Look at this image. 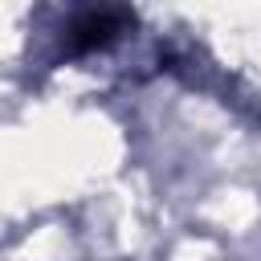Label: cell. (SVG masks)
I'll return each instance as SVG.
<instances>
[{
  "mask_svg": "<svg viewBox=\"0 0 261 261\" xmlns=\"http://www.w3.org/2000/svg\"><path fill=\"white\" fill-rule=\"evenodd\" d=\"M135 24V16L126 8H90V12H77L69 24H65V49L69 53H90V49H106L118 41V33Z\"/></svg>",
  "mask_w": 261,
  "mask_h": 261,
  "instance_id": "1",
  "label": "cell"
}]
</instances>
